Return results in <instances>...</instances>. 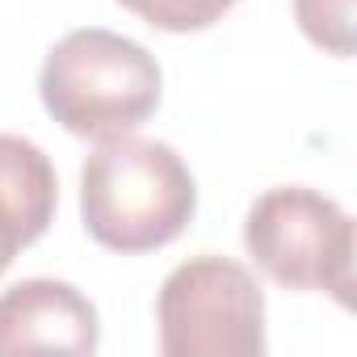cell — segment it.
I'll list each match as a JSON object with an SVG mask.
<instances>
[{
    "mask_svg": "<svg viewBox=\"0 0 357 357\" xmlns=\"http://www.w3.org/2000/svg\"><path fill=\"white\" fill-rule=\"evenodd\" d=\"M198 215V185L176 147L160 139H101L80 168L84 231L122 257L172 244Z\"/></svg>",
    "mask_w": 357,
    "mask_h": 357,
    "instance_id": "6da1fadb",
    "label": "cell"
},
{
    "mask_svg": "<svg viewBox=\"0 0 357 357\" xmlns=\"http://www.w3.org/2000/svg\"><path fill=\"white\" fill-rule=\"evenodd\" d=\"M38 97L68 135L101 143L139 130L160 109L164 72L143 43L84 26L47 51Z\"/></svg>",
    "mask_w": 357,
    "mask_h": 357,
    "instance_id": "7a4b0ae2",
    "label": "cell"
},
{
    "mask_svg": "<svg viewBox=\"0 0 357 357\" xmlns=\"http://www.w3.org/2000/svg\"><path fill=\"white\" fill-rule=\"evenodd\" d=\"M244 248L286 290H324L353 307V219L307 185H273L244 215Z\"/></svg>",
    "mask_w": 357,
    "mask_h": 357,
    "instance_id": "3957f363",
    "label": "cell"
},
{
    "mask_svg": "<svg viewBox=\"0 0 357 357\" xmlns=\"http://www.w3.org/2000/svg\"><path fill=\"white\" fill-rule=\"evenodd\" d=\"M164 357H261L265 294L257 278L219 252L181 261L155 298Z\"/></svg>",
    "mask_w": 357,
    "mask_h": 357,
    "instance_id": "277c9868",
    "label": "cell"
},
{
    "mask_svg": "<svg viewBox=\"0 0 357 357\" xmlns=\"http://www.w3.org/2000/svg\"><path fill=\"white\" fill-rule=\"evenodd\" d=\"M101 344L97 307L55 278H26L0 294V357L13 353H72L89 357Z\"/></svg>",
    "mask_w": 357,
    "mask_h": 357,
    "instance_id": "5b68a950",
    "label": "cell"
},
{
    "mask_svg": "<svg viewBox=\"0 0 357 357\" xmlns=\"http://www.w3.org/2000/svg\"><path fill=\"white\" fill-rule=\"evenodd\" d=\"M59 176L51 155L26 135H0V248L17 257L55 223Z\"/></svg>",
    "mask_w": 357,
    "mask_h": 357,
    "instance_id": "8992f818",
    "label": "cell"
},
{
    "mask_svg": "<svg viewBox=\"0 0 357 357\" xmlns=\"http://www.w3.org/2000/svg\"><path fill=\"white\" fill-rule=\"evenodd\" d=\"M126 13L164 34H198L223 22L240 0H118Z\"/></svg>",
    "mask_w": 357,
    "mask_h": 357,
    "instance_id": "52a82bcc",
    "label": "cell"
},
{
    "mask_svg": "<svg viewBox=\"0 0 357 357\" xmlns=\"http://www.w3.org/2000/svg\"><path fill=\"white\" fill-rule=\"evenodd\" d=\"M294 22L324 55H353V0H294Z\"/></svg>",
    "mask_w": 357,
    "mask_h": 357,
    "instance_id": "ba28073f",
    "label": "cell"
},
{
    "mask_svg": "<svg viewBox=\"0 0 357 357\" xmlns=\"http://www.w3.org/2000/svg\"><path fill=\"white\" fill-rule=\"evenodd\" d=\"M9 265H13V257H9L5 248H0V278H5V269H9Z\"/></svg>",
    "mask_w": 357,
    "mask_h": 357,
    "instance_id": "9c48e42d",
    "label": "cell"
}]
</instances>
